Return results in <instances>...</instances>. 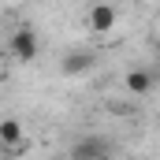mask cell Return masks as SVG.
<instances>
[{
  "instance_id": "6da1fadb",
  "label": "cell",
  "mask_w": 160,
  "mask_h": 160,
  "mask_svg": "<svg viewBox=\"0 0 160 160\" xmlns=\"http://www.w3.org/2000/svg\"><path fill=\"white\" fill-rule=\"evenodd\" d=\"M8 52H11V60L30 63V60H38L41 41H38V34H34L30 26H19V30H11V38H8Z\"/></svg>"
},
{
  "instance_id": "7a4b0ae2",
  "label": "cell",
  "mask_w": 160,
  "mask_h": 160,
  "mask_svg": "<svg viewBox=\"0 0 160 160\" xmlns=\"http://www.w3.org/2000/svg\"><path fill=\"white\" fill-rule=\"evenodd\" d=\"M60 71H63L67 78H86L89 71H97V52H89V48H71V52H63Z\"/></svg>"
},
{
  "instance_id": "3957f363",
  "label": "cell",
  "mask_w": 160,
  "mask_h": 160,
  "mask_svg": "<svg viewBox=\"0 0 160 160\" xmlns=\"http://www.w3.org/2000/svg\"><path fill=\"white\" fill-rule=\"evenodd\" d=\"M0 149L4 153H26V127L19 119H0Z\"/></svg>"
},
{
  "instance_id": "277c9868",
  "label": "cell",
  "mask_w": 160,
  "mask_h": 160,
  "mask_svg": "<svg viewBox=\"0 0 160 160\" xmlns=\"http://www.w3.org/2000/svg\"><path fill=\"white\" fill-rule=\"evenodd\" d=\"M71 157L75 160H104V157H112V145L104 138L89 134V138H82L78 145H71Z\"/></svg>"
},
{
  "instance_id": "5b68a950",
  "label": "cell",
  "mask_w": 160,
  "mask_h": 160,
  "mask_svg": "<svg viewBox=\"0 0 160 160\" xmlns=\"http://www.w3.org/2000/svg\"><path fill=\"white\" fill-rule=\"evenodd\" d=\"M116 22H119V11L112 4H93L89 8V30L93 34H112Z\"/></svg>"
},
{
  "instance_id": "8992f818",
  "label": "cell",
  "mask_w": 160,
  "mask_h": 160,
  "mask_svg": "<svg viewBox=\"0 0 160 160\" xmlns=\"http://www.w3.org/2000/svg\"><path fill=\"white\" fill-rule=\"evenodd\" d=\"M127 89H130L134 97H145V93H153V71H145V67H134V71H127Z\"/></svg>"
}]
</instances>
